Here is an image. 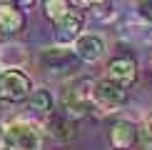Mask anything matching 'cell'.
Masks as SVG:
<instances>
[{
	"mask_svg": "<svg viewBox=\"0 0 152 150\" xmlns=\"http://www.w3.org/2000/svg\"><path fill=\"white\" fill-rule=\"evenodd\" d=\"M33 93V80L23 70H0V100L3 103H23Z\"/></svg>",
	"mask_w": 152,
	"mask_h": 150,
	"instance_id": "4",
	"label": "cell"
},
{
	"mask_svg": "<svg viewBox=\"0 0 152 150\" xmlns=\"http://www.w3.org/2000/svg\"><path fill=\"white\" fill-rule=\"evenodd\" d=\"M42 8H45V15H48L53 23H60L62 18L70 12L72 5L65 3V0H45V3H42Z\"/></svg>",
	"mask_w": 152,
	"mask_h": 150,
	"instance_id": "14",
	"label": "cell"
},
{
	"mask_svg": "<svg viewBox=\"0 0 152 150\" xmlns=\"http://www.w3.org/2000/svg\"><path fill=\"white\" fill-rule=\"evenodd\" d=\"M8 150H42V130L40 125L25 118H15L5 125Z\"/></svg>",
	"mask_w": 152,
	"mask_h": 150,
	"instance_id": "2",
	"label": "cell"
},
{
	"mask_svg": "<svg viewBox=\"0 0 152 150\" xmlns=\"http://www.w3.org/2000/svg\"><path fill=\"white\" fill-rule=\"evenodd\" d=\"M53 105H55V98H53V93H50L48 88H35V90L28 95V100H25L28 112L42 115V118H48L50 112H53Z\"/></svg>",
	"mask_w": 152,
	"mask_h": 150,
	"instance_id": "12",
	"label": "cell"
},
{
	"mask_svg": "<svg viewBox=\"0 0 152 150\" xmlns=\"http://www.w3.org/2000/svg\"><path fill=\"white\" fill-rule=\"evenodd\" d=\"M8 148V143H5V128L0 125V150H5Z\"/></svg>",
	"mask_w": 152,
	"mask_h": 150,
	"instance_id": "17",
	"label": "cell"
},
{
	"mask_svg": "<svg viewBox=\"0 0 152 150\" xmlns=\"http://www.w3.org/2000/svg\"><path fill=\"white\" fill-rule=\"evenodd\" d=\"M45 130H48V135L53 138V140H58V143H70L72 138H75V120L70 115H65L62 110H53L50 115L45 118Z\"/></svg>",
	"mask_w": 152,
	"mask_h": 150,
	"instance_id": "9",
	"label": "cell"
},
{
	"mask_svg": "<svg viewBox=\"0 0 152 150\" xmlns=\"http://www.w3.org/2000/svg\"><path fill=\"white\" fill-rule=\"evenodd\" d=\"M90 8L95 12V18H100V20H112L115 18V10H112L110 3H90Z\"/></svg>",
	"mask_w": 152,
	"mask_h": 150,
	"instance_id": "15",
	"label": "cell"
},
{
	"mask_svg": "<svg viewBox=\"0 0 152 150\" xmlns=\"http://www.w3.org/2000/svg\"><path fill=\"white\" fill-rule=\"evenodd\" d=\"M23 28H25V12L12 3L0 5V38L18 35Z\"/></svg>",
	"mask_w": 152,
	"mask_h": 150,
	"instance_id": "10",
	"label": "cell"
},
{
	"mask_svg": "<svg viewBox=\"0 0 152 150\" xmlns=\"http://www.w3.org/2000/svg\"><path fill=\"white\" fill-rule=\"evenodd\" d=\"M72 50H75V55H77V60H82V62H97V60L105 58L107 43H105V38L97 35V33H82V38L72 45Z\"/></svg>",
	"mask_w": 152,
	"mask_h": 150,
	"instance_id": "8",
	"label": "cell"
},
{
	"mask_svg": "<svg viewBox=\"0 0 152 150\" xmlns=\"http://www.w3.org/2000/svg\"><path fill=\"white\" fill-rule=\"evenodd\" d=\"M150 62H152V55H150Z\"/></svg>",
	"mask_w": 152,
	"mask_h": 150,
	"instance_id": "19",
	"label": "cell"
},
{
	"mask_svg": "<svg viewBox=\"0 0 152 150\" xmlns=\"http://www.w3.org/2000/svg\"><path fill=\"white\" fill-rule=\"evenodd\" d=\"M147 150H152V145H147Z\"/></svg>",
	"mask_w": 152,
	"mask_h": 150,
	"instance_id": "18",
	"label": "cell"
},
{
	"mask_svg": "<svg viewBox=\"0 0 152 150\" xmlns=\"http://www.w3.org/2000/svg\"><path fill=\"white\" fill-rule=\"evenodd\" d=\"M28 60L23 45H3L0 48V70H20V65Z\"/></svg>",
	"mask_w": 152,
	"mask_h": 150,
	"instance_id": "13",
	"label": "cell"
},
{
	"mask_svg": "<svg viewBox=\"0 0 152 150\" xmlns=\"http://www.w3.org/2000/svg\"><path fill=\"white\" fill-rule=\"evenodd\" d=\"M107 78L127 88L137 78V62L132 58H115L107 62Z\"/></svg>",
	"mask_w": 152,
	"mask_h": 150,
	"instance_id": "11",
	"label": "cell"
},
{
	"mask_svg": "<svg viewBox=\"0 0 152 150\" xmlns=\"http://www.w3.org/2000/svg\"><path fill=\"white\" fill-rule=\"evenodd\" d=\"M142 138H145V140H147L150 145H152V110L142 118Z\"/></svg>",
	"mask_w": 152,
	"mask_h": 150,
	"instance_id": "16",
	"label": "cell"
},
{
	"mask_svg": "<svg viewBox=\"0 0 152 150\" xmlns=\"http://www.w3.org/2000/svg\"><path fill=\"white\" fill-rule=\"evenodd\" d=\"M92 103L102 112L120 110V108H125L130 103V93H127L125 85L115 83V80L100 78V80H95V88H92Z\"/></svg>",
	"mask_w": 152,
	"mask_h": 150,
	"instance_id": "3",
	"label": "cell"
},
{
	"mask_svg": "<svg viewBox=\"0 0 152 150\" xmlns=\"http://www.w3.org/2000/svg\"><path fill=\"white\" fill-rule=\"evenodd\" d=\"M140 140V125L132 120H115L110 128V145L112 150H132Z\"/></svg>",
	"mask_w": 152,
	"mask_h": 150,
	"instance_id": "7",
	"label": "cell"
},
{
	"mask_svg": "<svg viewBox=\"0 0 152 150\" xmlns=\"http://www.w3.org/2000/svg\"><path fill=\"white\" fill-rule=\"evenodd\" d=\"M82 30H85V20H82L80 12L70 10L60 23H55V45L60 48H72L75 43L82 38Z\"/></svg>",
	"mask_w": 152,
	"mask_h": 150,
	"instance_id": "6",
	"label": "cell"
},
{
	"mask_svg": "<svg viewBox=\"0 0 152 150\" xmlns=\"http://www.w3.org/2000/svg\"><path fill=\"white\" fill-rule=\"evenodd\" d=\"M92 88H95V80L87 78V75H80V78H72L67 80L65 85L60 88V105H62V112L70 115L72 120L75 118H85L87 112L92 110Z\"/></svg>",
	"mask_w": 152,
	"mask_h": 150,
	"instance_id": "1",
	"label": "cell"
},
{
	"mask_svg": "<svg viewBox=\"0 0 152 150\" xmlns=\"http://www.w3.org/2000/svg\"><path fill=\"white\" fill-rule=\"evenodd\" d=\"M40 62L48 73H67V70H75L80 60H77L72 48L53 45V48H45L40 53Z\"/></svg>",
	"mask_w": 152,
	"mask_h": 150,
	"instance_id": "5",
	"label": "cell"
}]
</instances>
